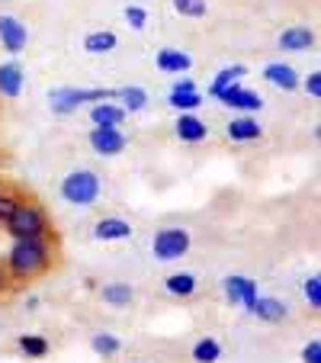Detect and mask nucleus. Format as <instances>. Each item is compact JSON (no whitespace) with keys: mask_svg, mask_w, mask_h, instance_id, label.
<instances>
[{"mask_svg":"<svg viewBox=\"0 0 321 363\" xmlns=\"http://www.w3.org/2000/svg\"><path fill=\"white\" fill-rule=\"evenodd\" d=\"M4 270L10 277V286H26L35 283L58 264V241H42V238H13L7 257H4Z\"/></svg>","mask_w":321,"mask_h":363,"instance_id":"f257e3e1","label":"nucleus"},{"mask_svg":"<svg viewBox=\"0 0 321 363\" xmlns=\"http://www.w3.org/2000/svg\"><path fill=\"white\" fill-rule=\"evenodd\" d=\"M4 232H7L10 238H42V241H58L55 225H52V219H48L45 206H42L39 199H33L29 193L20 199V206L13 209V216H10V219L4 222Z\"/></svg>","mask_w":321,"mask_h":363,"instance_id":"f03ea898","label":"nucleus"},{"mask_svg":"<svg viewBox=\"0 0 321 363\" xmlns=\"http://www.w3.org/2000/svg\"><path fill=\"white\" fill-rule=\"evenodd\" d=\"M58 193H62V199L68 206H74V209H90V206H96L103 196V180H100V174L90 171V167H74V171H68L62 177Z\"/></svg>","mask_w":321,"mask_h":363,"instance_id":"7ed1b4c3","label":"nucleus"},{"mask_svg":"<svg viewBox=\"0 0 321 363\" xmlns=\"http://www.w3.org/2000/svg\"><path fill=\"white\" fill-rule=\"evenodd\" d=\"M190 245H193L190 228L164 225V228H157L154 238H151V257L161 264H174V261H180V257H186Z\"/></svg>","mask_w":321,"mask_h":363,"instance_id":"20e7f679","label":"nucleus"},{"mask_svg":"<svg viewBox=\"0 0 321 363\" xmlns=\"http://www.w3.org/2000/svg\"><path fill=\"white\" fill-rule=\"evenodd\" d=\"M100 100H116V90H106V87H58V90L48 94L52 113H58V116L77 113L84 103H100Z\"/></svg>","mask_w":321,"mask_h":363,"instance_id":"39448f33","label":"nucleus"},{"mask_svg":"<svg viewBox=\"0 0 321 363\" xmlns=\"http://www.w3.org/2000/svg\"><path fill=\"white\" fill-rule=\"evenodd\" d=\"M87 145L100 158H116V155L125 151L129 138H125V132L119 129V125H94V129L87 132Z\"/></svg>","mask_w":321,"mask_h":363,"instance_id":"423d86ee","label":"nucleus"},{"mask_svg":"<svg viewBox=\"0 0 321 363\" xmlns=\"http://www.w3.org/2000/svg\"><path fill=\"white\" fill-rule=\"evenodd\" d=\"M26 42H29L26 23L13 13H0V45H4V52H10L16 58L26 52Z\"/></svg>","mask_w":321,"mask_h":363,"instance_id":"0eeeda50","label":"nucleus"},{"mask_svg":"<svg viewBox=\"0 0 321 363\" xmlns=\"http://www.w3.org/2000/svg\"><path fill=\"white\" fill-rule=\"evenodd\" d=\"M222 289H225V299L235 302V306H241L244 312H251L254 299H257V280H251V277L244 274H232L222 280Z\"/></svg>","mask_w":321,"mask_h":363,"instance_id":"6e6552de","label":"nucleus"},{"mask_svg":"<svg viewBox=\"0 0 321 363\" xmlns=\"http://www.w3.org/2000/svg\"><path fill=\"white\" fill-rule=\"evenodd\" d=\"M215 100H222L228 110H238V113H244V116H251V113H260V110H264V96H260L257 90L241 87V84H232V87L222 90Z\"/></svg>","mask_w":321,"mask_h":363,"instance_id":"1a4fd4ad","label":"nucleus"},{"mask_svg":"<svg viewBox=\"0 0 321 363\" xmlns=\"http://www.w3.org/2000/svg\"><path fill=\"white\" fill-rule=\"evenodd\" d=\"M94 238L96 241H129L132 235H135V228H132V222H125L123 216H103V219L94 222Z\"/></svg>","mask_w":321,"mask_h":363,"instance_id":"9d476101","label":"nucleus"},{"mask_svg":"<svg viewBox=\"0 0 321 363\" xmlns=\"http://www.w3.org/2000/svg\"><path fill=\"white\" fill-rule=\"evenodd\" d=\"M276 45H280V52H293V55L308 52V48H315V29L312 26H286L276 35Z\"/></svg>","mask_w":321,"mask_h":363,"instance_id":"9b49d317","label":"nucleus"},{"mask_svg":"<svg viewBox=\"0 0 321 363\" xmlns=\"http://www.w3.org/2000/svg\"><path fill=\"white\" fill-rule=\"evenodd\" d=\"M264 81L270 84V87H276V90H299V71L293 68V65H286V62H270V65H264Z\"/></svg>","mask_w":321,"mask_h":363,"instance_id":"f8f14e48","label":"nucleus"},{"mask_svg":"<svg viewBox=\"0 0 321 363\" xmlns=\"http://www.w3.org/2000/svg\"><path fill=\"white\" fill-rule=\"evenodd\" d=\"M154 68L161 71V74H186V71L193 68V58L184 48H157Z\"/></svg>","mask_w":321,"mask_h":363,"instance_id":"ddd939ff","label":"nucleus"},{"mask_svg":"<svg viewBox=\"0 0 321 363\" xmlns=\"http://www.w3.org/2000/svg\"><path fill=\"white\" fill-rule=\"evenodd\" d=\"M251 315H257L266 325H280L289 318V306L283 299H274V296H257L251 306Z\"/></svg>","mask_w":321,"mask_h":363,"instance_id":"4468645a","label":"nucleus"},{"mask_svg":"<svg viewBox=\"0 0 321 363\" xmlns=\"http://www.w3.org/2000/svg\"><path fill=\"white\" fill-rule=\"evenodd\" d=\"M26 87V71L20 68V62H4L0 65V96L4 100H16Z\"/></svg>","mask_w":321,"mask_h":363,"instance_id":"2eb2a0df","label":"nucleus"},{"mask_svg":"<svg viewBox=\"0 0 321 363\" xmlns=\"http://www.w3.org/2000/svg\"><path fill=\"white\" fill-rule=\"evenodd\" d=\"M174 132H177L180 142H190V145L205 142V138H209V125H205L196 113H180L177 123H174Z\"/></svg>","mask_w":321,"mask_h":363,"instance_id":"dca6fc26","label":"nucleus"},{"mask_svg":"<svg viewBox=\"0 0 321 363\" xmlns=\"http://www.w3.org/2000/svg\"><path fill=\"white\" fill-rule=\"evenodd\" d=\"M225 135L228 142H257V138H264V125L257 123L254 116H235L232 123L225 125Z\"/></svg>","mask_w":321,"mask_h":363,"instance_id":"f3484780","label":"nucleus"},{"mask_svg":"<svg viewBox=\"0 0 321 363\" xmlns=\"http://www.w3.org/2000/svg\"><path fill=\"white\" fill-rule=\"evenodd\" d=\"M129 113L113 100H100V103H90V123L94 125H123Z\"/></svg>","mask_w":321,"mask_h":363,"instance_id":"a211bd4d","label":"nucleus"},{"mask_svg":"<svg viewBox=\"0 0 321 363\" xmlns=\"http://www.w3.org/2000/svg\"><path fill=\"white\" fill-rule=\"evenodd\" d=\"M116 45L119 35L113 29H94V33L84 35V52L87 55H110V52H116Z\"/></svg>","mask_w":321,"mask_h":363,"instance_id":"6ab92c4d","label":"nucleus"},{"mask_svg":"<svg viewBox=\"0 0 321 363\" xmlns=\"http://www.w3.org/2000/svg\"><path fill=\"white\" fill-rule=\"evenodd\" d=\"M164 289H167V296H174V299H190V296H196L199 280H196V274H186V270H180V274L167 277Z\"/></svg>","mask_w":321,"mask_h":363,"instance_id":"aec40b11","label":"nucleus"},{"mask_svg":"<svg viewBox=\"0 0 321 363\" xmlns=\"http://www.w3.org/2000/svg\"><path fill=\"white\" fill-rule=\"evenodd\" d=\"M100 299L113 308H125V306H132V299H135V289L123 280H113V283H106V286H100Z\"/></svg>","mask_w":321,"mask_h":363,"instance_id":"412c9836","label":"nucleus"},{"mask_svg":"<svg viewBox=\"0 0 321 363\" xmlns=\"http://www.w3.org/2000/svg\"><path fill=\"white\" fill-rule=\"evenodd\" d=\"M190 357H193V363H219L222 360V344L215 341L212 335H205V337H199V341L193 344Z\"/></svg>","mask_w":321,"mask_h":363,"instance_id":"4be33fe9","label":"nucleus"},{"mask_svg":"<svg viewBox=\"0 0 321 363\" xmlns=\"http://www.w3.org/2000/svg\"><path fill=\"white\" fill-rule=\"evenodd\" d=\"M247 74V68L244 65H228V68H222L219 74L212 77V84H209V94L212 96H219L222 90H228L232 84H241V77Z\"/></svg>","mask_w":321,"mask_h":363,"instance_id":"5701e85b","label":"nucleus"},{"mask_svg":"<svg viewBox=\"0 0 321 363\" xmlns=\"http://www.w3.org/2000/svg\"><path fill=\"white\" fill-rule=\"evenodd\" d=\"M116 103L125 113H142L148 106V90L145 87H123L116 90Z\"/></svg>","mask_w":321,"mask_h":363,"instance_id":"b1692460","label":"nucleus"},{"mask_svg":"<svg viewBox=\"0 0 321 363\" xmlns=\"http://www.w3.org/2000/svg\"><path fill=\"white\" fill-rule=\"evenodd\" d=\"M16 347H20L29 360H42V357L52 350V344H48L42 335H20L16 337Z\"/></svg>","mask_w":321,"mask_h":363,"instance_id":"393cba45","label":"nucleus"},{"mask_svg":"<svg viewBox=\"0 0 321 363\" xmlns=\"http://www.w3.org/2000/svg\"><path fill=\"white\" fill-rule=\"evenodd\" d=\"M90 347L100 357H116L123 350V341L116 335H110V331H96V335H90Z\"/></svg>","mask_w":321,"mask_h":363,"instance_id":"a878e982","label":"nucleus"},{"mask_svg":"<svg viewBox=\"0 0 321 363\" xmlns=\"http://www.w3.org/2000/svg\"><path fill=\"white\" fill-rule=\"evenodd\" d=\"M203 94H199V90H190V94H167V106H174V110L177 113H196L199 106H203Z\"/></svg>","mask_w":321,"mask_h":363,"instance_id":"bb28decb","label":"nucleus"},{"mask_svg":"<svg viewBox=\"0 0 321 363\" xmlns=\"http://www.w3.org/2000/svg\"><path fill=\"white\" fill-rule=\"evenodd\" d=\"M23 196H26V193L16 190V186H0V228H4V222L13 216V209L20 206Z\"/></svg>","mask_w":321,"mask_h":363,"instance_id":"cd10ccee","label":"nucleus"},{"mask_svg":"<svg viewBox=\"0 0 321 363\" xmlns=\"http://www.w3.org/2000/svg\"><path fill=\"white\" fill-rule=\"evenodd\" d=\"M171 4L186 20H203V16L209 13V4H205V0H171Z\"/></svg>","mask_w":321,"mask_h":363,"instance_id":"c85d7f7f","label":"nucleus"},{"mask_svg":"<svg viewBox=\"0 0 321 363\" xmlns=\"http://www.w3.org/2000/svg\"><path fill=\"white\" fill-rule=\"evenodd\" d=\"M302 296H305L308 308H315V312H318V308H321V277L318 274H312L305 283H302Z\"/></svg>","mask_w":321,"mask_h":363,"instance_id":"c756f323","label":"nucleus"},{"mask_svg":"<svg viewBox=\"0 0 321 363\" xmlns=\"http://www.w3.org/2000/svg\"><path fill=\"white\" fill-rule=\"evenodd\" d=\"M125 23H129V29L142 33V29L148 26V10L138 7V4H129V7H125Z\"/></svg>","mask_w":321,"mask_h":363,"instance_id":"7c9ffc66","label":"nucleus"},{"mask_svg":"<svg viewBox=\"0 0 321 363\" xmlns=\"http://www.w3.org/2000/svg\"><path fill=\"white\" fill-rule=\"evenodd\" d=\"M299 87L305 90V94L312 96V100H321V71H312L308 77H302Z\"/></svg>","mask_w":321,"mask_h":363,"instance_id":"2f4dec72","label":"nucleus"},{"mask_svg":"<svg viewBox=\"0 0 321 363\" xmlns=\"http://www.w3.org/2000/svg\"><path fill=\"white\" fill-rule=\"evenodd\" d=\"M302 363H321V341L312 337V341L302 347Z\"/></svg>","mask_w":321,"mask_h":363,"instance_id":"473e14b6","label":"nucleus"},{"mask_svg":"<svg viewBox=\"0 0 321 363\" xmlns=\"http://www.w3.org/2000/svg\"><path fill=\"white\" fill-rule=\"evenodd\" d=\"M174 94H190V90H196V84L190 81V77H180V81H174Z\"/></svg>","mask_w":321,"mask_h":363,"instance_id":"72a5a7b5","label":"nucleus"},{"mask_svg":"<svg viewBox=\"0 0 321 363\" xmlns=\"http://www.w3.org/2000/svg\"><path fill=\"white\" fill-rule=\"evenodd\" d=\"M7 289H13V286H10V277H7V270H4V264H0V296L7 293Z\"/></svg>","mask_w":321,"mask_h":363,"instance_id":"f704fd0d","label":"nucleus"}]
</instances>
